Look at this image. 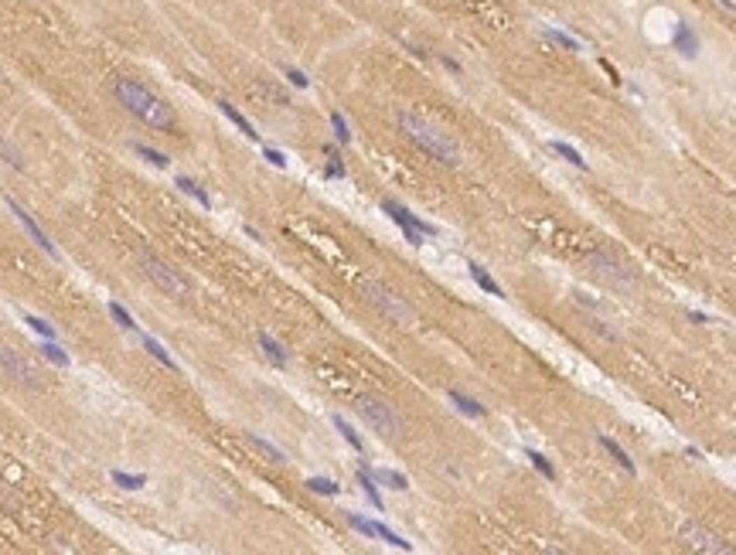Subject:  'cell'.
I'll list each match as a JSON object with an SVG mask.
<instances>
[{
    "mask_svg": "<svg viewBox=\"0 0 736 555\" xmlns=\"http://www.w3.org/2000/svg\"><path fill=\"white\" fill-rule=\"evenodd\" d=\"M113 92H116L120 106H127L133 116H136V120H143L147 127H154V130H174V127H178V116H174V109L167 106L164 99L150 96V92H147L140 82L116 79Z\"/></svg>",
    "mask_w": 736,
    "mask_h": 555,
    "instance_id": "cell-1",
    "label": "cell"
},
{
    "mask_svg": "<svg viewBox=\"0 0 736 555\" xmlns=\"http://www.w3.org/2000/svg\"><path fill=\"white\" fill-rule=\"evenodd\" d=\"M399 130L406 133L420 150H426L433 160H440V164H460V147L450 140L444 130H437L433 123H426L423 116H416V113H399Z\"/></svg>",
    "mask_w": 736,
    "mask_h": 555,
    "instance_id": "cell-2",
    "label": "cell"
},
{
    "mask_svg": "<svg viewBox=\"0 0 736 555\" xmlns=\"http://www.w3.org/2000/svg\"><path fill=\"white\" fill-rule=\"evenodd\" d=\"M355 409H358V416L365 419L382 440H399V433H402V423H399V416H395L392 409L382 402V398L375 396H358L355 398Z\"/></svg>",
    "mask_w": 736,
    "mask_h": 555,
    "instance_id": "cell-3",
    "label": "cell"
},
{
    "mask_svg": "<svg viewBox=\"0 0 736 555\" xmlns=\"http://www.w3.org/2000/svg\"><path fill=\"white\" fill-rule=\"evenodd\" d=\"M140 269L147 273L150 283H157V290H164L167 296H174V300H184V296L191 293V287H187V280H184L181 273L171 269L167 263H160L157 256H143V259H140Z\"/></svg>",
    "mask_w": 736,
    "mask_h": 555,
    "instance_id": "cell-4",
    "label": "cell"
},
{
    "mask_svg": "<svg viewBox=\"0 0 736 555\" xmlns=\"http://www.w3.org/2000/svg\"><path fill=\"white\" fill-rule=\"evenodd\" d=\"M365 296L385 314V317H392V320H399V324H413L416 320V314H413V307L399 296L395 290H389L385 283H378V280H368L365 283Z\"/></svg>",
    "mask_w": 736,
    "mask_h": 555,
    "instance_id": "cell-5",
    "label": "cell"
},
{
    "mask_svg": "<svg viewBox=\"0 0 736 555\" xmlns=\"http://www.w3.org/2000/svg\"><path fill=\"white\" fill-rule=\"evenodd\" d=\"M382 212L389 215L395 225L402 229L406 242H413V245H423V238H426V236H437V225H430V222L416 218V215L409 212L406 205H399V201H392V198H382Z\"/></svg>",
    "mask_w": 736,
    "mask_h": 555,
    "instance_id": "cell-6",
    "label": "cell"
},
{
    "mask_svg": "<svg viewBox=\"0 0 736 555\" xmlns=\"http://www.w3.org/2000/svg\"><path fill=\"white\" fill-rule=\"evenodd\" d=\"M590 273L604 283V287H610V290H628L634 283L631 269L624 263H617L614 256H607V252H593L590 256Z\"/></svg>",
    "mask_w": 736,
    "mask_h": 555,
    "instance_id": "cell-7",
    "label": "cell"
},
{
    "mask_svg": "<svg viewBox=\"0 0 736 555\" xmlns=\"http://www.w3.org/2000/svg\"><path fill=\"white\" fill-rule=\"evenodd\" d=\"M0 368L7 371L14 382L27 385V389H41V385H45V382H41V371L34 368L24 354H17L14 347H0Z\"/></svg>",
    "mask_w": 736,
    "mask_h": 555,
    "instance_id": "cell-8",
    "label": "cell"
},
{
    "mask_svg": "<svg viewBox=\"0 0 736 555\" xmlns=\"http://www.w3.org/2000/svg\"><path fill=\"white\" fill-rule=\"evenodd\" d=\"M679 535H682V545L685 549H692V552H716V555L733 552L719 535H712L709 528H702V525H695V521H685L682 528H679Z\"/></svg>",
    "mask_w": 736,
    "mask_h": 555,
    "instance_id": "cell-9",
    "label": "cell"
},
{
    "mask_svg": "<svg viewBox=\"0 0 736 555\" xmlns=\"http://www.w3.org/2000/svg\"><path fill=\"white\" fill-rule=\"evenodd\" d=\"M7 208L14 212V218H17L21 225H24V232H27V236L34 238V245H38V249H45V252H48L52 259H58V249H55V242H52L48 236H45V232H41V225H38V222L31 218V212H27V208H21V205H17L14 198H7Z\"/></svg>",
    "mask_w": 736,
    "mask_h": 555,
    "instance_id": "cell-10",
    "label": "cell"
},
{
    "mask_svg": "<svg viewBox=\"0 0 736 555\" xmlns=\"http://www.w3.org/2000/svg\"><path fill=\"white\" fill-rule=\"evenodd\" d=\"M672 48L682 55V58H699V48H702V41H699L695 27L685 24V21H679V24H675V31H672Z\"/></svg>",
    "mask_w": 736,
    "mask_h": 555,
    "instance_id": "cell-11",
    "label": "cell"
},
{
    "mask_svg": "<svg viewBox=\"0 0 736 555\" xmlns=\"http://www.w3.org/2000/svg\"><path fill=\"white\" fill-rule=\"evenodd\" d=\"M358 487L365 491V498H368V504L375 507V511H385V501H382V494H378V480L371 477V470H368L365 463L358 467Z\"/></svg>",
    "mask_w": 736,
    "mask_h": 555,
    "instance_id": "cell-12",
    "label": "cell"
},
{
    "mask_svg": "<svg viewBox=\"0 0 736 555\" xmlns=\"http://www.w3.org/2000/svg\"><path fill=\"white\" fill-rule=\"evenodd\" d=\"M450 402L457 405V412H464V416H471V419H484V416H488V409H484L477 398L464 396V392H457V389H450Z\"/></svg>",
    "mask_w": 736,
    "mask_h": 555,
    "instance_id": "cell-13",
    "label": "cell"
},
{
    "mask_svg": "<svg viewBox=\"0 0 736 555\" xmlns=\"http://www.w3.org/2000/svg\"><path fill=\"white\" fill-rule=\"evenodd\" d=\"M600 447L607 449V453H610V456H614V460H617V467H621V470H628V474H637V467H634V460L631 456H628V449L621 447V443H617V440H610V436H604V433H600Z\"/></svg>",
    "mask_w": 736,
    "mask_h": 555,
    "instance_id": "cell-14",
    "label": "cell"
},
{
    "mask_svg": "<svg viewBox=\"0 0 736 555\" xmlns=\"http://www.w3.org/2000/svg\"><path fill=\"white\" fill-rule=\"evenodd\" d=\"M331 423H334V429L341 433V440H344V443H348L351 449H355V453H365V440L355 433V426L348 423L344 416H331Z\"/></svg>",
    "mask_w": 736,
    "mask_h": 555,
    "instance_id": "cell-15",
    "label": "cell"
},
{
    "mask_svg": "<svg viewBox=\"0 0 736 555\" xmlns=\"http://www.w3.org/2000/svg\"><path fill=\"white\" fill-rule=\"evenodd\" d=\"M549 150H552V154H559V157L566 160V164H573L576 171H586V160H583V154H579L573 143H566V140H552Z\"/></svg>",
    "mask_w": 736,
    "mask_h": 555,
    "instance_id": "cell-16",
    "label": "cell"
},
{
    "mask_svg": "<svg viewBox=\"0 0 736 555\" xmlns=\"http://www.w3.org/2000/svg\"><path fill=\"white\" fill-rule=\"evenodd\" d=\"M140 344L147 347V354H150V358H157V361H160V365H164V368L178 371V361H174L171 354H167V347H164V344H160V341H154L150 334H140Z\"/></svg>",
    "mask_w": 736,
    "mask_h": 555,
    "instance_id": "cell-17",
    "label": "cell"
},
{
    "mask_svg": "<svg viewBox=\"0 0 736 555\" xmlns=\"http://www.w3.org/2000/svg\"><path fill=\"white\" fill-rule=\"evenodd\" d=\"M218 109H222V113H225V116H229V120L236 123V127H239V133H242V136H249V140H260V133H256V127H253V123H249V120H246V116H242V113H239V109L232 106V103H225V99H222V103H218Z\"/></svg>",
    "mask_w": 736,
    "mask_h": 555,
    "instance_id": "cell-18",
    "label": "cell"
},
{
    "mask_svg": "<svg viewBox=\"0 0 736 555\" xmlns=\"http://www.w3.org/2000/svg\"><path fill=\"white\" fill-rule=\"evenodd\" d=\"M467 269H471L474 283H477V287H481L484 293H491V296H504V290H501L498 283H495V276H491V273H488V269H484L481 263H471Z\"/></svg>",
    "mask_w": 736,
    "mask_h": 555,
    "instance_id": "cell-19",
    "label": "cell"
},
{
    "mask_svg": "<svg viewBox=\"0 0 736 555\" xmlns=\"http://www.w3.org/2000/svg\"><path fill=\"white\" fill-rule=\"evenodd\" d=\"M260 347H263V354L269 358V361H273V365H276V368H287V351H283V344L273 341L266 331L260 334Z\"/></svg>",
    "mask_w": 736,
    "mask_h": 555,
    "instance_id": "cell-20",
    "label": "cell"
},
{
    "mask_svg": "<svg viewBox=\"0 0 736 555\" xmlns=\"http://www.w3.org/2000/svg\"><path fill=\"white\" fill-rule=\"evenodd\" d=\"M368 470H371V467H368ZM371 477H375L378 484L392 487V491H409V477L399 474V470H389V467H382V470H371Z\"/></svg>",
    "mask_w": 736,
    "mask_h": 555,
    "instance_id": "cell-21",
    "label": "cell"
},
{
    "mask_svg": "<svg viewBox=\"0 0 736 555\" xmlns=\"http://www.w3.org/2000/svg\"><path fill=\"white\" fill-rule=\"evenodd\" d=\"M246 440H249V443H253V447L260 449V453H263V456H269V460H273V463H287V453H283V449H280V447H273V443H269V440H263V436H260V433H246Z\"/></svg>",
    "mask_w": 736,
    "mask_h": 555,
    "instance_id": "cell-22",
    "label": "cell"
},
{
    "mask_svg": "<svg viewBox=\"0 0 736 555\" xmlns=\"http://www.w3.org/2000/svg\"><path fill=\"white\" fill-rule=\"evenodd\" d=\"M324 154H327V167H324V178H331V181H341V178H348V171H344L341 157H338V147H334V143H324Z\"/></svg>",
    "mask_w": 736,
    "mask_h": 555,
    "instance_id": "cell-23",
    "label": "cell"
},
{
    "mask_svg": "<svg viewBox=\"0 0 736 555\" xmlns=\"http://www.w3.org/2000/svg\"><path fill=\"white\" fill-rule=\"evenodd\" d=\"M38 351H41V358H45V361H52L55 368H69V354L58 347V341H48V338H41V347H38Z\"/></svg>",
    "mask_w": 736,
    "mask_h": 555,
    "instance_id": "cell-24",
    "label": "cell"
},
{
    "mask_svg": "<svg viewBox=\"0 0 736 555\" xmlns=\"http://www.w3.org/2000/svg\"><path fill=\"white\" fill-rule=\"evenodd\" d=\"M542 38L552 41L555 48H562V52H579L576 38H573V34H566V31H559V27H546V31H542Z\"/></svg>",
    "mask_w": 736,
    "mask_h": 555,
    "instance_id": "cell-25",
    "label": "cell"
},
{
    "mask_svg": "<svg viewBox=\"0 0 736 555\" xmlns=\"http://www.w3.org/2000/svg\"><path fill=\"white\" fill-rule=\"evenodd\" d=\"M375 538H382L385 545H392V549H402V552H413V542H406L402 535H395L389 525H382V521H375Z\"/></svg>",
    "mask_w": 736,
    "mask_h": 555,
    "instance_id": "cell-26",
    "label": "cell"
},
{
    "mask_svg": "<svg viewBox=\"0 0 736 555\" xmlns=\"http://www.w3.org/2000/svg\"><path fill=\"white\" fill-rule=\"evenodd\" d=\"M113 484L116 487H123V491H140V487H147V474H127V470H113Z\"/></svg>",
    "mask_w": 736,
    "mask_h": 555,
    "instance_id": "cell-27",
    "label": "cell"
},
{
    "mask_svg": "<svg viewBox=\"0 0 736 555\" xmlns=\"http://www.w3.org/2000/svg\"><path fill=\"white\" fill-rule=\"evenodd\" d=\"M178 187H181L184 194H191V198H194L201 208H211V198L205 194V187L198 185V181H191V178H184V174H181V178H178Z\"/></svg>",
    "mask_w": 736,
    "mask_h": 555,
    "instance_id": "cell-28",
    "label": "cell"
},
{
    "mask_svg": "<svg viewBox=\"0 0 736 555\" xmlns=\"http://www.w3.org/2000/svg\"><path fill=\"white\" fill-rule=\"evenodd\" d=\"M304 487L314 491V494H324V498H338V494H341V487H338L334 480H327V477H311Z\"/></svg>",
    "mask_w": 736,
    "mask_h": 555,
    "instance_id": "cell-29",
    "label": "cell"
},
{
    "mask_svg": "<svg viewBox=\"0 0 736 555\" xmlns=\"http://www.w3.org/2000/svg\"><path fill=\"white\" fill-rule=\"evenodd\" d=\"M109 317L116 320L123 331H140V324L133 320V314L127 310V307H123V303H109Z\"/></svg>",
    "mask_w": 736,
    "mask_h": 555,
    "instance_id": "cell-30",
    "label": "cell"
},
{
    "mask_svg": "<svg viewBox=\"0 0 736 555\" xmlns=\"http://www.w3.org/2000/svg\"><path fill=\"white\" fill-rule=\"evenodd\" d=\"M133 154H140V157L147 160V164H154V167H167V164H171L167 154H160V150L147 147V143H133Z\"/></svg>",
    "mask_w": 736,
    "mask_h": 555,
    "instance_id": "cell-31",
    "label": "cell"
},
{
    "mask_svg": "<svg viewBox=\"0 0 736 555\" xmlns=\"http://www.w3.org/2000/svg\"><path fill=\"white\" fill-rule=\"evenodd\" d=\"M525 456H528V460H532V467H535V470H539V474H542V477H549V480H555V467H552V460H549V456H542L539 449H525Z\"/></svg>",
    "mask_w": 736,
    "mask_h": 555,
    "instance_id": "cell-32",
    "label": "cell"
},
{
    "mask_svg": "<svg viewBox=\"0 0 736 555\" xmlns=\"http://www.w3.org/2000/svg\"><path fill=\"white\" fill-rule=\"evenodd\" d=\"M24 324L38 334V338H48V341H55L58 334H55V327L48 324V320H41V317H34V314H24Z\"/></svg>",
    "mask_w": 736,
    "mask_h": 555,
    "instance_id": "cell-33",
    "label": "cell"
},
{
    "mask_svg": "<svg viewBox=\"0 0 736 555\" xmlns=\"http://www.w3.org/2000/svg\"><path fill=\"white\" fill-rule=\"evenodd\" d=\"M331 130H334V140L338 143H351V127L341 113H331Z\"/></svg>",
    "mask_w": 736,
    "mask_h": 555,
    "instance_id": "cell-34",
    "label": "cell"
},
{
    "mask_svg": "<svg viewBox=\"0 0 736 555\" xmlns=\"http://www.w3.org/2000/svg\"><path fill=\"white\" fill-rule=\"evenodd\" d=\"M263 157L269 160L273 167H280V171L287 167V154H283V150H276V147H263Z\"/></svg>",
    "mask_w": 736,
    "mask_h": 555,
    "instance_id": "cell-35",
    "label": "cell"
},
{
    "mask_svg": "<svg viewBox=\"0 0 736 555\" xmlns=\"http://www.w3.org/2000/svg\"><path fill=\"white\" fill-rule=\"evenodd\" d=\"M0 157L7 160V164H10V167H24V160H21V154H17V150H14V147H7V143H3V140H0Z\"/></svg>",
    "mask_w": 736,
    "mask_h": 555,
    "instance_id": "cell-36",
    "label": "cell"
},
{
    "mask_svg": "<svg viewBox=\"0 0 736 555\" xmlns=\"http://www.w3.org/2000/svg\"><path fill=\"white\" fill-rule=\"evenodd\" d=\"M287 79H290V85H297V89H307V85H311V79H307L300 69H287Z\"/></svg>",
    "mask_w": 736,
    "mask_h": 555,
    "instance_id": "cell-37",
    "label": "cell"
},
{
    "mask_svg": "<svg viewBox=\"0 0 736 555\" xmlns=\"http://www.w3.org/2000/svg\"><path fill=\"white\" fill-rule=\"evenodd\" d=\"M440 62L447 65V69L453 72V75H460V62H453V58H447V55H440Z\"/></svg>",
    "mask_w": 736,
    "mask_h": 555,
    "instance_id": "cell-38",
    "label": "cell"
},
{
    "mask_svg": "<svg viewBox=\"0 0 736 555\" xmlns=\"http://www.w3.org/2000/svg\"><path fill=\"white\" fill-rule=\"evenodd\" d=\"M688 317L695 320V324H709V317H706V314H699V310H688Z\"/></svg>",
    "mask_w": 736,
    "mask_h": 555,
    "instance_id": "cell-39",
    "label": "cell"
}]
</instances>
